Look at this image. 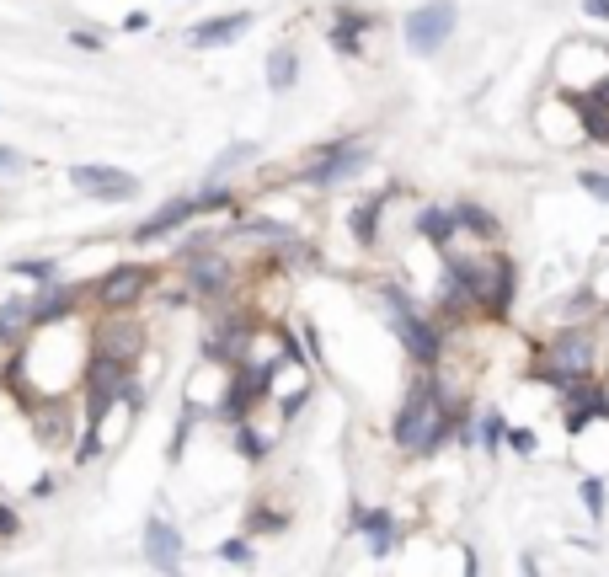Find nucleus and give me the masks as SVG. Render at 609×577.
Returning <instances> with one entry per match:
<instances>
[{
  "instance_id": "f257e3e1",
  "label": "nucleus",
  "mask_w": 609,
  "mask_h": 577,
  "mask_svg": "<svg viewBox=\"0 0 609 577\" xmlns=\"http://www.w3.org/2000/svg\"><path fill=\"white\" fill-rule=\"evenodd\" d=\"M465 412L455 396L444 391L439 380H417L412 391H406V401H401V412H396V449H406V455H433L444 439H455L460 433V423H465Z\"/></svg>"
},
{
  "instance_id": "f03ea898",
  "label": "nucleus",
  "mask_w": 609,
  "mask_h": 577,
  "mask_svg": "<svg viewBox=\"0 0 609 577\" xmlns=\"http://www.w3.org/2000/svg\"><path fill=\"white\" fill-rule=\"evenodd\" d=\"M593 364H599V353H593V332H588V326H561V332L551 337V348H545V358L535 364V380L567 391L572 380L593 374Z\"/></svg>"
},
{
  "instance_id": "7ed1b4c3",
  "label": "nucleus",
  "mask_w": 609,
  "mask_h": 577,
  "mask_svg": "<svg viewBox=\"0 0 609 577\" xmlns=\"http://www.w3.org/2000/svg\"><path fill=\"white\" fill-rule=\"evenodd\" d=\"M465 278H471L476 310H487L492 321H503L508 305H513V294H519V268H513V257H503V252L465 257Z\"/></svg>"
},
{
  "instance_id": "20e7f679",
  "label": "nucleus",
  "mask_w": 609,
  "mask_h": 577,
  "mask_svg": "<svg viewBox=\"0 0 609 577\" xmlns=\"http://www.w3.org/2000/svg\"><path fill=\"white\" fill-rule=\"evenodd\" d=\"M380 300H385V310H390V326H396V337H401V348L417 358L423 369H433L439 364V353H444V337H439V326H428L423 316L412 310V300L396 289V284H385L380 289Z\"/></svg>"
},
{
  "instance_id": "39448f33",
  "label": "nucleus",
  "mask_w": 609,
  "mask_h": 577,
  "mask_svg": "<svg viewBox=\"0 0 609 577\" xmlns=\"http://www.w3.org/2000/svg\"><path fill=\"white\" fill-rule=\"evenodd\" d=\"M86 374V423L97 428L102 412H113V401H123L129 391V358H113V353H91Z\"/></svg>"
},
{
  "instance_id": "423d86ee",
  "label": "nucleus",
  "mask_w": 609,
  "mask_h": 577,
  "mask_svg": "<svg viewBox=\"0 0 609 577\" xmlns=\"http://www.w3.org/2000/svg\"><path fill=\"white\" fill-rule=\"evenodd\" d=\"M455 22H460V6L455 0H428V6H417L412 17L401 22V38H406V49L412 54H439L449 33H455Z\"/></svg>"
},
{
  "instance_id": "0eeeda50",
  "label": "nucleus",
  "mask_w": 609,
  "mask_h": 577,
  "mask_svg": "<svg viewBox=\"0 0 609 577\" xmlns=\"http://www.w3.org/2000/svg\"><path fill=\"white\" fill-rule=\"evenodd\" d=\"M561 417H567V433H583L588 423L609 417V391L593 374H583V380H572L567 391H561Z\"/></svg>"
},
{
  "instance_id": "6e6552de",
  "label": "nucleus",
  "mask_w": 609,
  "mask_h": 577,
  "mask_svg": "<svg viewBox=\"0 0 609 577\" xmlns=\"http://www.w3.org/2000/svg\"><path fill=\"white\" fill-rule=\"evenodd\" d=\"M70 182L81 187L86 198H102V204H118V198L139 193V177H129V171H118V166H75Z\"/></svg>"
},
{
  "instance_id": "1a4fd4ad",
  "label": "nucleus",
  "mask_w": 609,
  "mask_h": 577,
  "mask_svg": "<svg viewBox=\"0 0 609 577\" xmlns=\"http://www.w3.org/2000/svg\"><path fill=\"white\" fill-rule=\"evenodd\" d=\"M145 556H150L155 572H177L182 567V535L166 519H150L145 524Z\"/></svg>"
},
{
  "instance_id": "9d476101",
  "label": "nucleus",
  "mask_w": 609,
  "mask_h": 577,
  "mask_svg": "<svg viewBox=\"0 0 609 577\" xmlns=\"http://www.w3.org/2000/svg\"><path fill=\"white\" fill-rule=\"evenodd\" d=\"M326 161L310 166V182H342V177H353V171H364L369 166V150L364 145H332V150H321Z\"/></svg>"
},
{
  "instance_id": "9b49d317",
  "label": "nucleus",
  "mask_w": 609,
  "mask_h": 577,
  "mask_svg": "<svg viewBox=\"0 0 609 577\" xmlns=\"http://www.w3.org/2000/svg\"><path fill=\"white\" fill-rule=\"evenodd\" d=\"M246 27H252V11H230V17H209V22H198L187 38H193L198 49H225V43H236V38L246 33Z\"/></svg>"
},
{
  "instance_id": "f8f14e48",
  "label": "nucleus",
  "mask_w": 609,
  "mask_h": 577,
  "mask_svg": "<svg viewBox=\"0 0 609 577\" xmlns=\"http://www.w3.org/2000/svg\"><path fill=\"white\" fill-rule=\"evenodd\" d=\"M198 214V198H177V204H166V209H155L145 225L134 230V241L139 246H150V241H161V236H171V230H177L182 220H193Z\"/></svg>"
},
{
  "instance_id": "ddd939ff",
  "label": "nucleus",
  "mask_w": 609,
  "mask_h": 577,
  "mask_svg": "<svg viewBox=\"0 0 609 577\" xmlns=\"http://www.w3.org/2000/svg\"><path fill=\"white\" fill-rule=\"evenodd\" d=\"M145 278H150L145 268H113V273H107L102 284H97V300H102V305H113V310H118V305H129V300H139V294H145Z\"/></svg>"
},
{
  "instance_id": "4468645a",
  "label": "nucleus",
  "mask_w": 609,
  "mask_h": 577,
  "mask_svg": "<svg viewBox=\"0 0 609 577\" xmlns=\"http://www.w3.org/2000/svg\"><path fill=\"white\" fill-rule=\"evenodd\" d=\"M139 348H145V332H139L134 321H107L102 337H97V353H113V358H139Z\"/></svg>"
},
{
  "instance_id": "2eb2a0df",
  "label": "nucleus",
  "mask_w": 609,
  "mask_h": 577,
  "mask_svg": "<svg viewBox=\"0 0 609 577\" xmlns=\"http://www.w3.org/2000/svg\"><path fill=\"white\" fill-rule=\"evenodd\" d=\"M353 524L369 535V551H374V556H385L390 545H396V519H390L385 508H358V513H353Z\"/></svg>"
},
{
  "instance_id": "dca6fc26",
  "label": "nucleus",
  "mask_w": 609,
  "mask_h": 577,
  "mask_svg": "<svg viewBox=\"0 0 609 577\" xmlns=\"http://www.w3.org/2000/svg\"><path fill=\"white\" fill-rule=\"evenodd\" d=\"M417 236H423V241H433L439 252H449V241L460 236L455 209H423V214H417Z\"/></svg>"
},
{
  "instance_id": "f3484780",
  "label": "nucleus",
  "mask_w": 609,
  "mask_h": 577,
  "mask_svg": "<svg viewBox=\"0 0 609 577\" xmlns=\"http://www.w3.org/2000/svg\"><path fill=\"white\" fill-rule=\"evenodd\" d=\"M38 289H43V300L33 305V326H54L75 310V289H59V284H38Z\"/></svg>"
},
{
  "instance_id": "a211bd4d",
  "label": "nucleus",
  "mask_w": 609,
  "mask_h": 577,
  "mask_svg": "<svg viewBox=\"0 0 609 577\" xmlns=\"http://www.w3.org/2000/svg\"><path fill=\"white\" fill-rule=\"evenodd\" d=\"M455 220H460V230H471V236H481V241H497V236H503V220H497L492 209L471 204V198H460V204H455Z\"/></svg>"
},
{
  "instance_id": "6ab92c4d",
  "label": "nucleus",
  "mask_w": 609,
  "mask_h": 577,
  "mask_svg": "<svg viewBox=\"0 0 609 577\" xmlns=\"http://www.w3.org/2000/svg\"><path fill=\"white\" fill-rule=\"evenodd\" d=\"M364 27H369V17H358V11H337V22H332V49L358 54V38H364Z\"/></svg>"
},
{
  "instance_id": "aec40b11",
  "label": "nucleus",
  "mask_w": 609,
  "mask_h": 577,
  "mask_svg": "<svg viewBox=\"0 0 609 577\" xmlns=\"http://www.w3.org/2000/svg\"><path fill=\"white\" fill-rule=\"evenodd\" d=\"M27 326H33V305H27V300H6V305H0V342H17Z\"/></svg>"
},
{
  "instance_id": "412c9836",
  "label": "nucleus",
  "mask_w": 609,
  "mask_h": 577,
  "mask_svg": "<svg viewBox=\"0 0 609 577\" xmlns=\"http://www.w3.org/2000/svg\"><path fill=\"white\" fill-rule=\"evenodd\" d=\"M380 209H385V198L374 193V198H364V204L353 209V236H358V246H374V225H380Z\"/></svg>"
},
{
  "instance_id": "4be33fe9",
  "label": "nucleus",
  "mask_w": 609,
  "mask_h": 577,
  "mask_svg": "<svg viewBox=\"0 0 609 577\" xmlns=\"http://www.w3.org/2000/svg\"><path fill=\"white\" fill-rule=\"evenodd\" d=\"M294 75H300V59H294V49H273L268 54V86L273 91H289Z\"/></svg>"
},
{
  "instance_id": "5701e85b",
  "label": "nucleus",
  "mask_w": 609,
  "mask_h": 577,
  "mask_svg": "<svg viewBox=\"0 0 609 577\" xmlns=\"http://www.w3.org/2000/svg\"><path fill=\"white\" fill-rule=\"evenodd\" d=\"M577 113H583V129L593 139H609V107L593 97V91H588V97H577Z\"/></svg>"
},
{
  "instance_id": "b1692460",
  "label": "nucleus",
  "mask_w": 609,
  "mask_h": 577,
  "mask_svg": "<svg viewBox=\"0 0 609 577\" xmlns=\"http://www.w3.org/2000/svg\"><path fill=\"white\" fill-rule=\"evenodd\" d=\"M476 444H481V449H487V455H492V449H497V444H508V423H503V412H481V428H476Z\"/></svg>"
},
{
  "instance_id": "393cba45",
  "label": "nucleus",
  "mask_w": 609,
  "mask_h": 577,
  "mask_svg": "<svg viewBox=\"0 0 609 577\" xmlns=\"http://www.w3.org/2000/svg\"><path fill=\"white\" fill-rule=\"evenodd\" d=\"M193 289L198 294H220L225 289V262H198V268H193Z\"/></svg>"
},
{
  "instance_id": "a878e982",
  "label": "nucleus",
  "mask_w": 609,
  "mask_h": 577,
  "mask_svg": "<svg viewBox=\"0 0 609 577\" xmlns=\"http://www.w3.org/2000/svg\"><path fill=\"white\" fill-rule=\"evenodd\" d=\"M583 508H588V519H604V481L599 476L583 481Z\"/></svg>"
},
{
  "instance_id": "bb28decb",
  "label": "nucleus",
  "mask_w": 609,
  "mask_h": 577,
  "mask_svg": "<svg viewBox=\"0 0 609 577\" xmlns=\"http://www.w3.org/2000/svg\"><path fill=\"white\" fill-rule=\"evenodd\" d=\"M236 444H241V455H246V460H262V455H268V439H262V433H252V428H241V433H236Z\"/></svg>"
},
{
  "instance_id": "cd10ccee",
  "label": "nucleus",
  "mask_w": 609,
  "mask_h": 577,
  "mask_svg": "<svg viewBox=\"0 0 609 577\" xmlns=\"http://www.w3.org/2000/svg\"><path fill=\"white\" fill-rule=\"evenodd\" d=\"M577 182H583V193H593L599 204H609V177H604V171H583Z\"/></svg>"
},
{
  "instance_id": "c85d7f7f",
  "label": "nucleus",
  "mask_w": 609,
  "mask_h": 577,
  "mask_svg": "<svg viewBox=\"0 0 609 577\" xmlns=\"http://www.w3.org/2000/svg\"><path fill=\"white\" fill-rule=\"evenodd\" d=\"M17 273L38 278V284H54V262H33V257H27V262H17Z\"/></svg>"
},
{
  "instance_id": "c756f323",
  "label": "nucleus",
  "mask_w": 609,
  "mask_h": 577,
  "mask_svg": "<svg viewBox=\"0 0 609 577\" xmlns=\"http://www.w3.org/2000/svg\"><path fill=\"white\" fill-rule=\"evenodd\" d=\"M508 449H519V455H535V433H529V428H508Z\"/></svg>"
},
{
  "instance_id": "7c9ffc66",
  "label": "nucleus",
  "mask_w": 609,
  "mask_h": 577,
  "mask_svg": "<svg viewBox=\"0 0 609 577\" xmlns=\"http://www.w3.org/2000/svg\"><path fill=\"white\" fill-rule=\"evenodd\" d=\"M225 204H230L225 187H203V193H198V209H225Z\"/></svg>"
},
{
  "instance_id": "2f4dec72",
  "label": "nucleus",
  "mask_w": 609,
  "mask_h": 577,
  "mask_svg": "<svg viewBox=\"0 0 609 577\" xmlns=\"http://www.w3.org/2000/svg\"><path fill=\"white\" fill-rule=\"evenodd\" d=\"M225 561H252V545H246V535L225 540Z\"/></svg>"
},
{
  "instance_id": "473e14b6",
  "label": "nucleus",
  "mask_w": 609,
  "mask_h": 577,
  "mask_svg": "<svg viewBox=\"0 0 609 577\" xmlns=\"http://www.w3.org/2000/svg\"><path fill=\"white\" fill-rule=\"evenodd\" d=\"M583 17H593V22H609V0H583Z\"/></svg>"
},
{
  "instance_id": "72a5a7b5",
  "label": "nucleus",
  "mask_w": 609,
  "mask_h": 577,
  "mask_svg": "<svg viewBox=\"0 0 609 577\" xmlns=\"http://www.w3.org/2000/svg\"><path fill=\"white\" fill-rule=\"evenodd\" d=\"M22 166V155L17 150H6V145H0V171H17Z\"/></svg>"
},
{
  "instance_id": "f704fd0d",
  "label": "nucleus",
  "mask_w": 609,
  "mask_h": 577,
  "mask_svg": "<svg viewBox=\"0 0 609 577\" xmlns=\"http://www.w3.org/2000/svg\"><path fill=\"white\" fill-rule=\"evenodd\" d=\"M145 27H150V17H145V11H134V17L123 22V33H145Z\"/></svg>"
},
{
  "instance_id": "c9c22d12",
  "label": "nucleus",
  "mask_w": 609,
  "mask_h": 577,
  "mask_svg": "<svg viewBox=\"0 0 609 577\" xmlns=\"http://www.w3.org/2000/svg\"><path fill=\"white\" fill-rule=\"evenodd\" d=\"M0 535H17V513L11 508H0Z\"/></svg>"
},
{
  "instance_id": "e433bc0d",
  "label": "nucleus",
  "mask_w": 609,
  "mask_h": 577,
  "mask_svg": "<svg viewBox=\"0 0 609 577\" xmlns=\"http://www.w3.org/2000/svg\"><path fill=\"white\" fill-rule=\"evenodd\" d=\"M593 97H599V102L609 107V75H604V81H599V86H593Z\"/></svg>"
},
{
  "instance_id": "4c0bfd02",
  "label": "nucleus",
  "mask_w": 609,
  "mask_h": 577,
  "mask_svg": "<svg viewBox=\"0 0 609 577\" xmlns=\"http://www.w3.org/2000/svg\"><path fill=\"white\" fill-rule=\"evenodd\" d=\"M604 321H609V310H604Z\"/></svg>"
}]
</instances>
